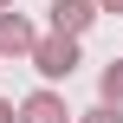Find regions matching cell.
Here are the masks:
<instances>
[{
    "label": "cell",
    "mask_w": 123,
    "mask_h": 123,
    "mask_svg": "<svg viewBox=\"0 0 123 123\" xmlns=\"http://www.w3.org/2000/svg\"><path fill=\"white\" fill-rule=\"evenodd\" d=\"M0 6H13V0H0Z\"/></svg>",
    "instance_id": "obj_9"
},
{
    "label": "cell",
    "mask_w": 123,
    "mask_h": 123,
    "mask_svg": "<svg viewBox=\"0 0 123 123\" xmlns=\"http://www.w3.org/2000/svg\"><path fill=\"white\" fill-rule=\"evenodd\" d=\"M45 13H52V32L84 39V32H91V19H97V0H52Z\"/></svg>",
    "instance_id": "obj_2"
},
{
    "label": "cell",
    "mask_w": 123,
    "mask_h": 123,
    "mask_svg": "<svg viewBox=\"0 0 123 123\" xmlns=\"http://www.w3.org/2000/svg\"><path fill=\"white\" fill-rule=\"evenodd\" d=\"M26 58H32V71H39L45 84H65V78L78 71V39H65V32H39Z\"/></svg>",
    "instance_id": "obj_1"
},
{
    "label": "cell",
    "mask_w": 123,
    "mask_h": 123,
    "mask_svg": "<svg viewBox=\"0 0 123 123\" xmlns=\"http://www.w3.org/2000/svg\"><path fill=\"white\" fill-rule=\"evenodd\" d=\"M97 97H104V104H123V58H110V65L97 71Z\"/></svg>",
    "instance_id": "obj_5"
},
{
    "label": "cell",
    "mask_w": 123,
    "mask_h": 123,
    "mask_svg": "<svg viewBox=\"0 0 123 123\" xmlns=\"http://www.w3.org/2000/svg\"><path fill=\"white\" fill-rule=\"evenodd\" d=\"M13 123H71V110H65V97H58L52 84H39V91L13 110Z\"/></svg>",
    "instance_id": "obj_3"
},
{
    "label": "cell",
    "mask_w": 123,
    "mask_h": 123,
    "mask_svg": "<svg viewBox=\"0 0 123 123\" xmlns=\"http://www.w3.org/2000/svg\"><path fill=\"white\" fill-rule=\"evenodd\" d=\"M97 13H123V0H97Z\"/></svg>",
    "instance_id": "obj_7"
},
{
    "label": "cell",
    "mask_w": 123,
    "mask_h": 123,
    "mask_svg": "<svg viewBox=\"0 0 123 123\" xmlns=\"http://www.w3.org/2000/svg\"><path fill=\"white\" fill-rule=\"evenodd\" d=\"M0 123H13V104H6V97H0Z\"/></svg>",
    "instance_id": "obj_8"
},
{
    "label": "cell",
    "mask_w": 123,
    "mask_h": 123,
    "mask_svg": "<svg viewBox=\"0 0 123 123\" xmlns=\"http://www.w3.org/2000/svg\"><path fill=\"white\" fill-rule=\"evenodd\" d=\"M78 123H123V104H91V110H78Z\"/></svg>",
    "instance_id": "obj_6"
},
{
    "label": "cell",
    "mask_w": 123,
    "mask_h": 123,
    "mask_svg": "<svg viewBox=\"0 0 123 123\" xmlns=\"http://www.w3.org/2000/svg\"><path fill=\"white\" fill-rule=\"evenodd\" d=\"M32 39H39V26H32L26 13H6V6H0V52H6V58H26Z\"/></svg>",
    "instance_id": "obj_4"
}]
</instances>
